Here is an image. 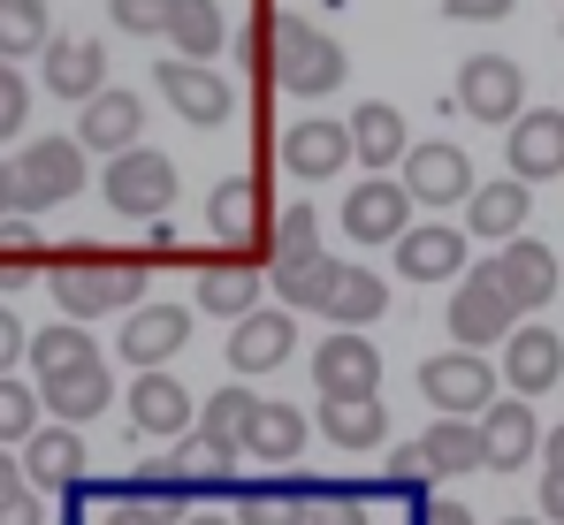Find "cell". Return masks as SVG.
Masks as SVG:
<instances>
[{
    "label": "cell",
    "mask_w": 564,
    "mask_h": 525,
    "mask_svg": "<svg viewBox=\"0 0 564 525\" xmlns=\"http://www.w3.org/2000/svg\"><path fill=\"white\" fill-rule=\"evenodd\" d=\"M145 274L153 266L138 252H99V244H69V252H46V289L62 305V320H107V313H130L145 305Z\"/></svg>",
    "instance_id": "1"
},
{
    "label": "cell",
    "mask_w": 564,
    "mask_h": 525,
    "mask_svg": "<svg viewBox=\"0 0 564 525\" xmlns=\"http://www.w3.org/2000/svg\"><path fill=\"white\" fill-rule=\"evenodd\" d=\"M268 77L282 85V99H328L351 77V54L305 15H268Z\"/></svg>",
    "instance_id": "2"
},
{
    "label": "cell",
    "mask_w": 564,
    "mask_h": 525,
    "mask_svg": "<svg viewBox=\"0 0 564 525\" xmlns=\"http://www.w3.org/2000/svg\"><path fill=\"white\" fill-rule=\"evenodd\" d=\"M85 190V145L77 138H31L8 161V206L15 214H54Z\"/></svg>",
    "instance_id": "3"
},
{
    "label": "cell",
    "mask_w": 564,
    "mask_h": 525,
    "mask_svg": "<svg viewBox=\"0 0 564 525\" xmlns=\"http://www.w3.org/2000/svg\"><path fill=\"white\" fill-rule=\"evenodd\" d=\"M99 190H107V206H115L122 221H161V214L176 206L184 175H176V161H169V153H153V145H130V153H115V161H107Z\"/></svg>",
    "instance_id": "4"
},
{
    "label": "cell",
    "mask_w": 564,
    "mask_h": 525,
    "mask_svg": "<svg viewBox=\"0 0 564 525\" xmlns=\"http://www.w3.org/2000/svg\"><path fill=\"white\" fill-rule=\"evenodd\" d=\"M268 289V266L252 252H191V305L214 320H245Z\"/></svg>",
    "instance_id": "5"
},
{
    "label": "cell",
    "mask_w": 564,
    "mask_h": 525,
    "mask_svg": "<svg viewBox=\"0 0 564 525\" xmlns=\"http://www.w3.org/2000/svg\"><path fill=\"white\" fill-rule=\"evenodd\" d=\"M420 396L435 404V419H480L496 404V365L480 350H443L420 365Z\"/></svg>",
    "instance_id": "6"
},
{
    "label": "cell",
    "mask_w": 564,
    "mask_h": 525,
    "mask_svg": "<svg viewBox=\"0 0 564 525\" xmlns=\"http://www.w3.org/2000/svg\"><path fill=\"white\" fill-rule=\"evenodd\" d=\"M397 183H404L412 206H435V214H443V206H466V198H473V161H466V145L427 138V145H404Z\"/></svg>",
    "instance_id": "7"
},
{
    "label": "cell",
    "mask_w": 564,
    "mask_h": 525,
    "mask_svg": "<svg viewBox=\"0 0 564 525\" xmlns=\"http://www.w3.org/2000/svg\"><path fill=\"white\" fill-rule=\"evenodd\" d=\"M458 107H466L473 122H488V130H511V122L527 114V69H519L511 54H466V69H458Z\"/></svg>",
    "instance_id": "8"
},
{
    "label": "cell",
    "mask_w": 564,
    "mask_h": 525,
    "mask_svg": "<svg viewBox=\"0 0 564 525\" xmlns=\"http://www.w3.org/2000/svg\"><path fill=\"white\" fill-rule=\"evenodd\" d=\"M115 404V365L107 358H69L54 373H39V412H54V427H85Z\"/></svg>",
    "instance_id": "9"
},
{
    "label": "cell",
    "mask_w": 564,
    "mask_h": 525,
    "mask_svg": "<svg viewBox=\"0 0 564 525\" xmlns=\"http://www.w3.org/2000/svg\"><path fill=\"white\" fill-rule=\"evenodd\" d=\"M511 328H519V313H511V297L496 289V274H488V266L458 274V289H451V343L488 350V343H503Z\"/></svg>",
    "instance_id": "10"
},
{
    "label": "cell",
    "mask_w": 564,
    "mask_h": 525,
    "mask_svg": "<svg viewBox=\"0 0 564 525\" xmlns=\"http://www.w3.org/2000/svg\"><path fill=\"white\" fill-rule=\"evenodd\" d=\"M206 221H214L221 252H260V244H268V221H275L260 175H229V183H214V190H206Z\"/></svg>",
    "instance_id": "11"
},
{
    "label": "cell",
    "mask_w": 564,
    "mask_h": 525,
    "mask_svg": "<svg viewBox=\"0 0 564 525\" xmlns=\"http://www.w3.org/2000/svg\"><path fill=\"white\" fill-rule=\"evenodd\" d=\"M473 435H480V472H519V464L542 449V419H534L527 396H496V404L473 419Z\"/></svg>",
    "instance_id": "12"
},
{
    "label": "cell",
    "mask_w": 564,
    "mask_h": 525,
    "mask_svg": "<svg viewBox=\"0 0 564 525\" xmlns=\"http://www.w3.org/2000/svg\"><path fill=\"white\" fill-rule=\"evenodd\" d=\"M496 289L511 297V313H542L550 297H557V252L542 244V237H511V244H496Z\"/></svg>",
    "instance_id": "13"
},
{
    "label": "cell",
    "mask_w": 564,
    "mask_h": 525,
    "mask_svg": "<svg viewBox=\"0 0 564 525\" xmlns=\"http://www.w3.org/2000/svg\"><path fill=\"white\" fill-rule=\"evenodd\" d=\"M153 85H161V99H169V107L184 114L191 130H221V122L237 114V91L221 85V77H214L206 62H176V54H169V62L153 69Z\"/></svg>",
    "instance_id": "14"
},
{
    "label": "cell",
    "mask_w": 564,
    "mask_h": 525,
    "mask_svg": "<svg viewBox=\"0 0 564 525\" xmlns=\"http://www.w3.org/2000/svg\"><path fill=\"white\" fill-rule=\"evenodd\" d=\"M503 161H511V175L534 190V183H550V175H564V107H527L511 130H503Z\"/></svg>",
    "instance_id": "15"
},
{
    "label": "cell",
    "mask_w": 564,
    "mask_h": 525,
    "mask_svg": "<svg viewBox=\"0 0 564 525\" xmlns=\"http://www.w3.org/2000/svg\"><path fill=\"white\" fill-rule=\"evenodd\" d=\"M404 229H412V198H404L397 175L351 183V198H344V237H351V244H397Z\"/></svg>",
    "instance_id": "16"
},
{
    "label": "cell",
    "mask_w": 564,
    "mask_h": 525,
    "mask_svg": "<svg viewBox=\"0 0 564 525\" xmlns=\"http://www.w3.org/2000/svg\"><path fill=\"white\" fill-rule=\"evenodd\" d=\"M184 343H191V305H130V320H122V336H115V350L130 358V373L169 365Z\"/></svg>",
    "instance_id": "17"
},
{
    "label": "cell",
    "mask_w": 564,
    "mask_h": 525,
    "mask_svg": "<svg viewBox=\"0 0 564 525\" xmlns=\"http://www.w3.org/2000/svg\"><path fill=\"white\" fill-rule=\"evenodd\" d=\"M557 381H564L557 328H534V320H527V328H511V336H503V389H511V396H527V404H534V396H550Z\"/></svg>",
    "instance_id": "18"
},
{
    "label": "cell",
    "mask_w": 564,
    "mask_h": 525,
    "mask_svg": "<svg viewBox=\"0 0 564 525\" xmlns=\"http://www.w3.org/2000/svg\"><path fill=\"white\" fill-rule=\"evenodd\" d=\"M313 389L321 396H367V389H381V350L359 328H336L328 343H313Z\"/></svg>",
    "instance_id": "19"
},
{
    "label": "cell",
    "mask_w": 564,
    "mask_h": 525,
    "mask_svg": "<svg viewBox=\"0 0 564 525\" xmlns=\"http://www.w3.org/2000/svg\"><path fill=\"white\" fill-rule=\"evenodd\" d=\"M397 274L404 282H458L466 274V229L458 221H412L397 237Z\"/></svg>",
    "instance_id": "20"
},
{
    "label": "cell",
    "mask_w": 564,
    "mask_h": 525,
    "mask_svg": "<svg viewBox=\"0 0 564 525\" xmlns=\"http://www.w3.org/2000/svg\"><path fill=\"white\" fill-rule=\"evenodd\" d=\"M297 350V320L282 305H252L245 320H229V365L237 373H275Z\"/></svg>",
    "instance_id": "21"
},
{
    "label": "cell",
    "mask_w": 564,
    "mask_h": 525,
    "mask_svg": "<svg viewBox=\"0 0 564 525\" xmlns=\"http://www.w3.org/2000/svg\"><path fill=\"white\" fill-rule=\"evenodd\" d=\"M145 138V99H130V91H115V85H99L85 107H77V145L85 153H130Z\"/></svg>",
    "instance_id": "22"
},
{
    "label": "cell",
    "mask_w": 564,
    "mask_h": 525,
    "mask_svg": "<svg viewBox=\"0 0 564 525\" xmlns=\"http://www.w3.org/2000/svg\"><path fill=\"white\" fill-rule=\"evenodd\" d=\"M130 427H138V435H153V441L191 435V389L169 373V365L130 373Z\"/></svg>",
    "instance_id": "23"
},
{
    "label": "cell",
    "mask_w": 564,
    "mask_h": 525,
    "mask_svg": "<svg viewBox=\"0 0 564 525\" xmlns=\"http://www.w3.org/2000/svg\"><path fill=\"white\" fill-rule=\"evenodd\" d=\"M85 441H77V427H39V435L23 441V480L39 488V495H77L85 488Z\"/></svg>",
    "instance_id": "24"
},
{
    "label": "cell",
    "mask_w": 564,
    "mask_h": 525,
    "mask_svg": "<svg viewBox=\"0 0 564 525\" xmlns=\"http://www.w3.org/2000/svg\"><path fill=\"white\" fill-rule=\"evenodd\" d=\"M527 221H534V198H527V183H519V175L473 183V198H466V237L511 244V237H527Z\"/></svg>",
    "instance_id": "25"
},
{
    "label": "cell",
    "mask_w": 564,
    "mask_h": 525,
    "mask_svg": "<svg viewBox=\"0 0 564 525\" xmlns=\"http://www.w3.org/2000/svg\"><path fill=\"white\" fill-rule=\"evenodd\" d=\"M351 161V138H344V122H328V114H305V122H290L282 130V168L297 175V183H328V175Z\"/></svg>",
    "instance_id": "26"
},
{
    "label": "cell",
    "mask_w": 564,
    "mask_h": 525,
    "mask_svg": "<svg viewBox=\"0 0 564 525\" xmlns=\"http://www.w3.org/2000/svg\"><path fill=\"white\" fill-rule=\"evenodd\" d=\"M39 69H46V91H54V99H77V107H85V99L107 85V46H99V39H77V31H69V39H46V46H39Z\"/></svg>",
    "instance_id": "27"
},
{
    "label": "cell",
    "mask_w": 564,
    "mask_h": 525,
    "mask_svg": "<svg viewBox=\"0 0 564 525\" xmlns=\"http://www.w3.org/2000/svg\"><path fill=\"white\" fill-rule=\"evenodd\" d=\"M328 328H367V320H381L389 313V282H381L375 266H336V282L321 289V305H313Z\"/></svg>",
    "instance_id": "28"
},
{
    "label": "cell",
    "mask_w": 564,
    "mask_h": 525,
    "mask_svg": "<svg viewBox=\"0 0 564 525\" xmlns=\"http://www.w3.org/2000/svg\"><path fill=\"white\" fill-rule=\"evenodd\" d=\"M344 138H351V161H367V168H397V161H404V145H412V138H404V114H397V107H389V99H359V107H351V122H344Z\"/></svg>",
    "instance_id": "29"
},
{
    "label": "cell",
    "mask_w": 564,
    "mask_h": 525,
    "mask_svg": "<svg viewBox=\"0 0 564 525\" xmlns=\"http://www.w3.org/2000/svg\"><path fill=\"white\" fill-rule=\"evenodd\" d=\"M321 435L336 441V449H375V441H389V404H381V389H367V396H321Z\"/></svg>",
    "instance_id": "30"
},
{
    "label": "cell",
    "mask_w": 564,
    "mask_h": 525,
    "mask_svg": "<svg viewBox=\"0 0 564 525\" xmlns=\"http://www.w3.org/2000/svg\"><path fill=\"white\" fill-rule=\"evenodd\" d=\"M229 525H313V480H245Z\"/></svg>",
    "instance_id": "31"
},
{
    "label": "cell",
    "mask_w": 564,
    "mask_h": 525,
    "mask_svg": "<svg viewBox=\"0 0 564 525\" xmlns=\"http://www.w3.org/2000/svg\"><path fill=\"white\" fill-rule=\"evenodd\" d=\"M161 39L176 46V62H206L229 46V23H221V0H169L161 15Z\"/></svg>",
    "instance_id": "32"
},
{
    "label": "cell",
    "mask_w": 564,
    "mask_h": 525,
    "mask_svg": "<svg viewBox=\"0 0 564 525\" xmlns=\"http://www.w3.org/2000/svg\"><path fill=\"white\" fill-rule=\"evenodd\" d=\"M305 435H313V427H305L297 404H260L252 427H245V457H252V464H290V457L305 449Z\"/></svg>",
    "instance_id": "33"
},
{
    "label": "cell",
    "mask_w": 564,
    "mask_h": 525,
    "mask_svg": "<svg viewBox=\"0 0 564 525\" xmlns=\"http://www.w3.org/2000/svg\"><path fill=\"white\" fill-rule=\"evenodd\" d=\"M161 464L184 480L191 495H206V488H229V480H237V449H221L214 435H176V449H169Z\"/></svg>",
    "instance_id": "34"
},
{
    "label": "cell",
    "mask_w": 564,
    "mask_h": 525,
    "mask_svg": "<svg viewBox=\"0 0 564 525\" xmlns=\"http://www.w3.org/2000/svg\"><path fill=\"white\" fill-rule=\"evenodd\" d=\"M39 274H46V237H39V221L8 214V221H0V289L15 297V289H31Z\"/></svg>",
    "instance_id": "35"
},
{
    "label": "cell",
    "mask_w": 564,
    "mask_h": 525,
    "mask_svg": "<svg viewBox=\"0 0 564 525\" xmlns=\"http://www.w3.org/2000/svg\"><path fill=\"white\" fill-rule=\"evenodd\" d=\"M412 449H420L427 472H480V435H473V419H435Z\"/></svg>",
    "instance_id": "36"
},
{
    "label": "cell",
    "mask_w": 564,
    "mask_h": 525,
    "mask_svg": "<svg viewBox=\"0 0 564 525\" xmlns=\"http://www.w3.org/2000/svg\"><path fill=\"white\" fill-rule=\"evenodd\" d=\"M252 412H260V396H252V389H214V396L198 404V435H214L221 449H237V457H245V427H252Z\"/></svg>",
    "instance_id": "37"
},
{
    "label": "cell",
    "mask_w": 564,
    "mask_h": 525,
    "mask_svg": "<svg viewBox=\"0 0 564 525\" xmlns=\"http://www.w3.org/2000/svg\"><path fill=\"white\" fill-rule=\"evenodd\" d=\"M54 39V15L46 0H0V62H23Z\"/></svg>",
    "instance_id": "38"
},
{
    "label": "cell",
    "mask_w": 564,
    "mask_h": 525,
    "mask_svg": "<svg viewBox=\"0 0 564 525\" xmlns=\"http://www.w3.org/2000/svg\"><path fill=\"white\" fill-rule=\"evenodd\" d=\"M367 503H427V464H420V449H389V464H381V480H367Z\"/></svg>",
    "instance_id": "39"
},
{
    "label": "cell",
    "mask_w": 564,
    "mask_h": 525,
    "mask_svg": "<svg viewBox=\"0 0 564 525\" xmlns=\"http://www.w3.org/2000/svg\"><path fill=\"white\" fill-rule=\"evenodd\" d=\"M39 427H46L39 389H31V381H15V373H0V449H23Z\"/></svg>",
    "instance_id": "40"
},
{
    "label": "cell",
    "mask_w": 564,
    "mask_h": 525,
    "mask_svg": "<svg viewBox=\"0 0 564 525\" xmlns=\"http://www.w3.org/2000/svg\"><path fill=\"white\" fill-rule=\"evenodd\" d=\"M305 252H321V221H313V206H282L268 221V266L305 260Z\"/></svg>",
    "instance_id": "41"
},
{
    "label": "cell",
    "mask_w": 564,
    "mask_h": 525,
    "mask_svg": "<svg viewBox=\"0 0 564 525\" xmlns=\"http://www.w3.org/2000/svg\"><path fill=\"white\" fill-rule=\"evenodd\" d=\"M93 336H85V320H54V328H39L31 343H23V358L39 365V373H54V365H69V358H93Z\"/></svg>",
    "instance_id": "42"
},
{
    "label": "cell",
    "mask_w": 564,
    "mask_h": 525,
    "mask_svg": "<svg viewBox=\"0 0 564 525\" xmlns=\"http://www.w3.org/2000/svg\"><path fill=\"white\" fill-rule=\"evenodd\" d=\"M115 488H122V495H138V503H153V511H169V518H184V511H191V488L169 472V464H138V472H130V480H115Z\"/></svg>",
    "instance_id": "43"
},
{
    "label": "cell",
    "mask_w": 564,
    "mask_h": 525,
    "mask_svg": "<svg viewBox=\"0 0 564 525\" xmlns=\"http://www.w3.org/2000/svg\"><path fill=\"white\" fill-rule=\"evenodd\" d=\"M0 525H46L39 488L23 480V464H8V449H0Z\"/></svg>",
    "instance_id": "44"
},
{
    "label": "cell",
    "mask_w": 564,
    "mask_h": 525,
    "mask_svg": "<svg viewBox=\"0 0 564 525\" xmlns=\"http://www.w3.org/2000/svg\"><path fill=\"white\" fill-rule=\"evenodd\" d=\"M93 525H176V518L153 511V503H138V495H122V488H99V518Z\"/></svg>",
    "instance_id": "45"
},
{
    "label": "cell",
    "mask_w": 564,
    "mask_h": 525,
    "mask_svg": "<svg viewBox=\"0 0 564 525\" xmlns=\"http://www.w3.org/2000/svg\"><path fill=\"white\" fill-rule=\"evenodd\" d=\"M107 15H115V31H130V39H161L169 0H107Z\"/></svg>",
    "instance_id": "46"
},
{
    "label": "cell",
    "mask_w": 564,
    "mask_h": 525,
    "mask_svg": "<svg viewBox=\"0 0 564 525\" xmlns=\"http://www.w3.org/2000/svg\"><path fill=\"white\" fill-rule=\"evenodd\" d=\"M23 114H31V85L15 77V62H0V145L23 130Z\"/></svg>",
    "instance_id": "47"
},
{
    "label": "cell",
    "mask_w": 564,
    "mask_h": 525,
    "mask_svg": "<svg viewBox=\"0 0 564 525\" xmlns=\"http://www.w3.org/2000/svg\"><path fill=\"white\" fill-rule=\"evenodd\" d=\"M138 260H145V266H161V260H184V266H191V244L176 237V229H169V221H145V252H138Z\"/></svg>",
    "instance_id": "48"
},
{
    "label": "cell",
    "mask_w": 564,
    "mask_h": 525,
    "mask_svg": "<svg viewBox=\"0 0 564 525\" xmlns=\"http://www.w3.org/2000/svg\"><path fill=\"white\" fill-rule=\"evenodd\" d=\"M23 343H31V328L15 320V305H0V373H15V365H23Z\"/></svg>",
    "instance_id": "49"
},
{
    "label": "cell",
    "mask_w": 564,
    "mask_h": 525,
    "mask_svg": "<svg viewBox=\"0 0 564 525\" xmlns=\"http://www.w3.org/2000/svg\"><path fill=\"white\" fill-rule=\"evenodd\" d=\"M511 8H519V0H443L451 23H503Z\"/></svg>",
    "instance_id": "50"
},
{
    "label": "cell",
    "mask_w": 564,
    "mask_h": 525,
    "mask_svg": "<svg viewBox=\"0 0 564 525\" xmlns=\"http://www.w3.org/2000/svg\"><path fill=\"white\" fill-rule=\"evenodd\" d=\"M404 525H473L466 503H412V518Z\"/></svg>",
    "instance_id": "51"
},
{
    "label": "cell",
    "mask_w": 564,
    "mask_h": 525,
    "mask_svg": "<svg viewBox=\"0 0 564 525\" xmlns=\"http://www.w3.org/2000/svg\"><path fill=\"white\" fill-rule=\"evenodd\" d=\"M542 525H564V472H542Z\"/></svg>",
    "instance_id": "52"
},
{
    "label": "cell",
    "mask_w": 564,
    "mask_h": 525,
    "mask_svg": "<svg viewBox=\"0 0 564 525\" xmlns=\"http://www.w3.org/2000/svg\"><path fill=\"white\" fill-rule=\"evenodd\" d=\"M542 449H550V464L564 472V427H550V435H542Z\"/></svg>",
    "instance_id": "53"
},
{
    "label": "cell",
    "mask_w": 564,
    "mask_h": 525,
    "mask_svg": "<svg viewBox=\"0 0 564 525\" xmlns=\"http://www.w3.org/2000/svg\"><path fill=\"white\" fill-rule=\"evenodd\" d=\"M176 525H229V518H214V511H184Z\"/></svg>",
    "instance_id": "54"
},
{
    "label": "cell",
    "mask_w": 564,
    "mask_h": 525,
    "mask_svg": "<svg viewBox=\"0 0 564 525\" xmlns=\"http://www.w3.org/2000/svg\"><path fill=\"white\" fill-rule=\"evenodd\" d=\"M8 214H15V206H8V161H0V221H8Z\"/></svg>",
    "instance_id": "55"
},
{
    "label": "cell",
    "mask_w": 564,
    "mask_h": 525,
    "mask_svg": "<svg viewBox=\"0 0 564 525\" xmlns=\"http://www.w3.org/2000/svg\"><path fill=\"white\" fill-rule=\"evenodd\" d=\"M503 525H542V518H503Z\"/></svg>",
    "instance_id": "56"
},
{
    "label": "cell",
    "mask_w": 564,
    "mask_h": 525,
    "mask_svg": "<svg viewBox=\"0 0 564 525\" xmlns=\"http://www.w3.org/2000/svg\"><path fill=\"white\" fill-rule=\"evenodd\" d=\"M69 525H85V518H69Z\"/></svg>",
    "instance_id": "57"
}]
</instances>
